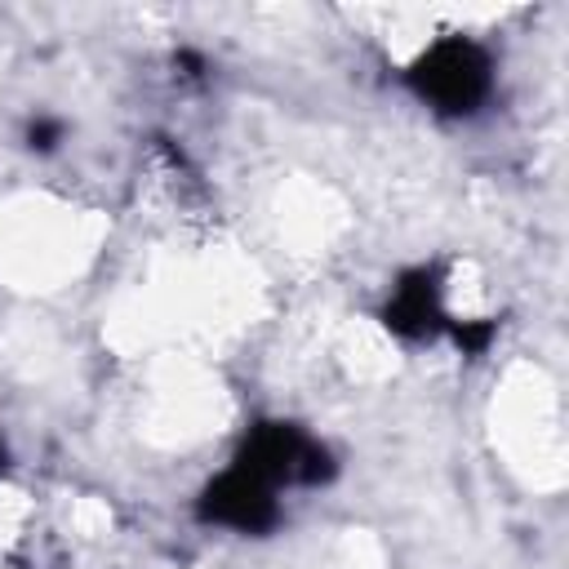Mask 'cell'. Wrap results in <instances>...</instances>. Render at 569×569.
Returning a JSON list of instances; mask_svg holds the SVG:
<instances>
[{
    "label": "cell",
    "instance_id": "277c9868",
    "mask_svg": "<svg viewBox=\"0 0 569 569\" xmlns=\"http://www.w3.org/2000/svg\"><path fill=\"white\" fill-rule=\"evenodd\" d=\"M378 320L382 329L405 342V347H422V342H436L449 333L453 325V311H449V284H445V271L436 262H413L405 267L387 293H382V307H378Z\"/></svg>",
    "mask_w": 569,
    "mask_h": 569
},
{
    "label": "cell",
    "instance_id": "5b68a950",
    "mask_svg": "<svg viewBox=\"0 0 569 569\" xmlns=\"http://www.w3.org/2000/svg\"><path fill=\"white\" fill-rule=\"evenodd\" d=\"M9 471V445H4V436H0V476Z\"/></svg>",
    "mask_w": 569,
    "mask_h": 569
},
{
    "label": "cell",
    "instance_id": "7a4b0ae2",
    "mask_svg": "<svg viewBox=\"0 0 569 569\" xmlns=\"http://www.w3.org/2000/svg\"><path fill=\"white\" fill-rule=\"evenodd\" d=\"M227 462L249 471L258 485L276 489L280 498L325 489L338 476V453L329 449V440L293 418H253L240 431Z\"/></svg>",
    "mask_w": 569,
    "mask_h": 569
},
{
    "label": "cell",
    "instance_id": "3957f363",
    "mask_svg": "<svg viewBox=\"0 0 569 569\" xmlns=\"http://www.w3.org/2000/svg\"><path fill=\"white\" fill-rule=\"evenodd\" d=\"M191 511L204 529H222L236 538H267L284 520V498L276 489L258 485L249 471L222 462L191 498Z\"/></svg>",
    "mask_w": 569,
    "mask_h": 569
},
{
    "label": "cell",
    "instance_id": "6da1fadb",
    "mask_svg": "<svg viewBox=\"0 0 569 569\" xmlns=\"http://www.w3.org/2000/svg\"><path fill=\"white\" fill-rule=\"evenodd\" d=\"M400 84L436 120H476L498 93V53L471 31H440L413 49Z\"/></svg>",
    "mask_w": 569,
    "mask_h": 569
}]
</instances>
